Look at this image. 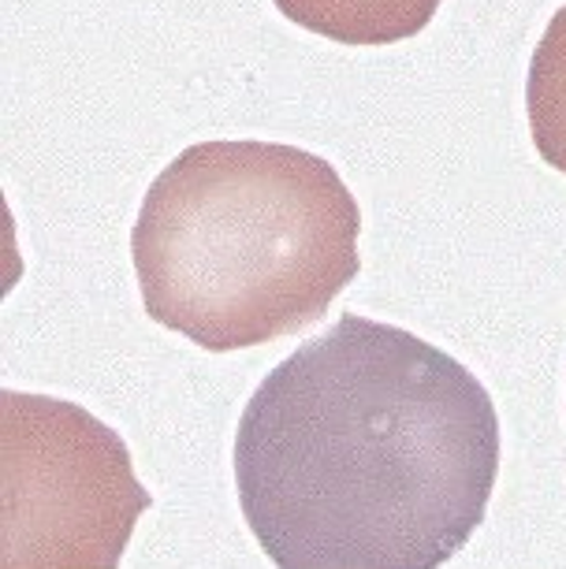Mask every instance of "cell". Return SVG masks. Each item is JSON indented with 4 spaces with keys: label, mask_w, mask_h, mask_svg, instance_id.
I'll use <instances>...</instances> for the list:
<instances>
[{
    "label": "cell",
    "mask_w": 566,
    "mask_h": 569,
    "mask_svg": "<svg viewBox=\"0 0 566 569\" xmlns=\"http://www.w3.org/2000/svg\"><path fill=\"white\" fill-rule=\"evenodd\" d=\"M231 461L276 569H440L485 525L499 417L447 350L344 313L258 383Z\"/></svg>",
    "instance_id": "obj_1"
},
{
    "label": "cell",
    "mask_w": 566,
    "mask_h": 569,
    "mask_svg": "<svg viewBox=\"0 0 566 569\" xmlns=\"http://www.w3.org/2000/svg\"><path fill=\"white\" fill-rule=\"evenodd\" d=\"M361 212L325 157L198 142L146 190L131 231L149 320L228 353L317 325L361 272Z\"/></svg>",
    "instance_id": "obj_2"
},
{
    "label": "cell",
    "mask_w": 566,
    "mask_h": 569,
    "mask_svg": "<svg viewBox=\"0 0 566 569\" xmlns=\"http://www.w3.org/2000/svg\"><path fill=\"white\" fill-rule=\"evenodd\" d=\"M0 569H120L153 496L123 436L52 395L0 391Z\"/></svg>",
    "instance_id": "obj_3"
},
{
    "label": "cell",
    "mask_w": 566,
    "mask_h": 569,
    "mask_svg": "<svg viewBox=\"0 0 566 569\" xmlns=\"http://www.w3.org/2000/svg\"><path fill=\"white\" fill-rule=\"evenodd\" d=\"M309 34L339 46H395L433 23L440 0H272Z\"/></svg>",
    "instance_id": "obj_4"
},
{
    "label": "cell",
    "mask_w": 566,
    "mask_h": 569,
    "mask_svg": "<svg viewBox=\"0 0 566 569\" xmlns=\"http://www.w3.org/2000/svg\"><path fill=\"white\" fill-rule=\"evenodd\" d=\"M526 112L540 160L566 176V4L548 19L529 60Z\"/></svg>",
    "instance_id": "obj_5"
}]
</instances>
